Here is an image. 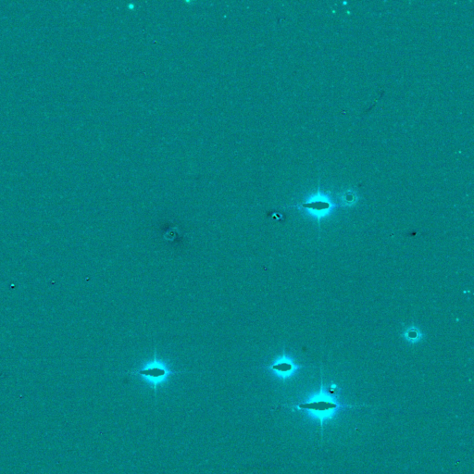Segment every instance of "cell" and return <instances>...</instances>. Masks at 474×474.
<instances>
[{
  "label": "cell",
  "instance_id": "1",
  "mask_svg": "<svg viewBox=\"0 0 474 474\" xmlns=\"http://www.w3.org/2000/svg\"><path fill=\"white\" fill-rule=\"evenodd\" d=\"M299 409L307 410L311 415L320 420L321 424L325 420H328L339 409L337 402L328 394L321 392L319 395L314 396L308 401L301 403Z\"/></svg>",
  "mask_w": 474,
  "mask_h": 474
},
{
  "label": "cell",
  "instance_id": "2",
  "mask_svg": "<svg viewBox=\"0 0 474 474\" xmlns=\"http://www.w3.org/2000/svg\"><path fill=\"white\" fill-rule=\"evenodd\" d=\"M181 372H175L173 370H171L168 367H166V365L159 361L157 357V349L155 348L153 360L143 369L132 371L130 373L141 376L142 378L147 381L153 387L154 391L156 392L157 387L164 383L170 375Z\"/></svg>",
  "mask_w": 474,
  "mask_h": 474
},
{
  "label": "cell",
  "instance_id": "3",
  "mask_svg": "<svg viewBox=\"0 0 474 474\" xmlns=\"http://www.w3.org/2000/svg\"><path fill=\"white\" fill-rule=\"evenodd\" d=\"M270 369L275 372H277L279 375L282 376H288L294 370V366L292 363L286 359H280L276 361L274 364L270 366Z\"/></svg>",
  "mask_w": 474,
  "mask_h": 474
}]
</instances>
